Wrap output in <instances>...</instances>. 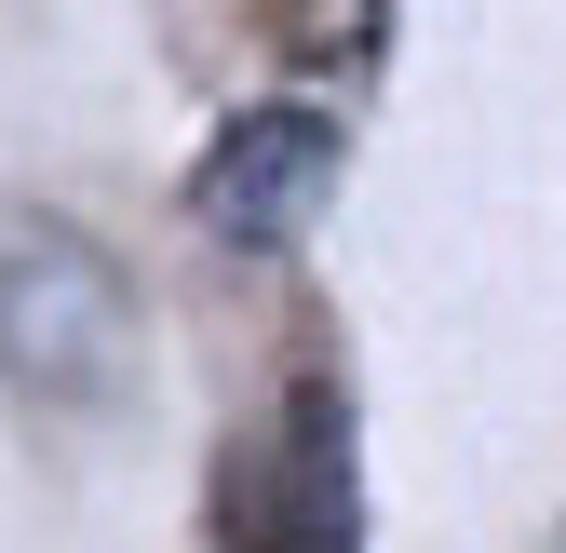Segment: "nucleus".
<instances>
[{
    "mask_svg": "<svg viewBox=\"0 0 566 553\" xmlns=\"http://www.w3.org/2000/svg\"><path fill=\"white\" fill-rule=\"evenodd\" d=\"M256 553H365V526H350V459H337V392H297L283 459H256Z\"/></svg>",
    "mask_w": 566,
    "mask_h": 553,
    "instance_id": "nucleus-3",
    "label": "nucleus"
},
{
    "mask_svg": "<svg viewBox=\"0 0 566 553\" xmlns=\"http://www.w3.org/2000/svg\"><path fill=\"white\" fill-rule=\"evenodd\" d=\"M122 352H135L122 270L82 230H0V365L54 405H82V392L122 378Z\"/></svg>",
    "mask_w": 566,
    "mask_h": 553,
    "instance_id": "nucleus-1",
    "label": "nucleus"
},
{
    "mask_svg": "<svg viewBox=\"0 0 566 553\" xmlns=\"http://www.w3.org/2000/svg\"><path fill=\"white\" fill-rule=\"evenodd\" d=\"M324 189H337V122L324 108H243L189 163V217L217 243H297L324 217Z\"/></svg>",
    "mask_w": 566,
    "mask_h": 553,
    "instance_id": "nucleus-2",
    "label": "nucleus"
}]
</instances>
